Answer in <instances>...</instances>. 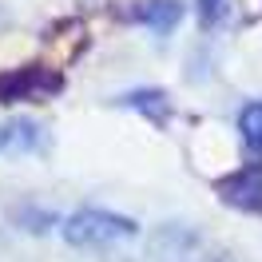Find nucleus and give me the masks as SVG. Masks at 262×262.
<instances>
[{
	"mask_svg": "<svg viewBox=\"0 0 262 262\" xmlns=\"http://www.w3.org/2000/svg\"><path fill=\"white\" fill-rule=\"evenodd\" d=\"M60 234L72 246H112V243H123V238H135L139 223L127 214L103 211V207H80L60 223Z\"/></svg>",
	"mask_w": 262,
	"mask_h": 262,
	"instance_id": "obj_1",
	"label": "nucleus"
},
{
	"mask_svg": "<svg viewBox=\"0 0 262 262\" xmlns=\"http://www.w3.org/2000/svg\"><path fill=\"white\" fill-rule=\"evenodd\" d=\"M214 191L227 199L230 207H238V211H262V159L250 167H238V171H230L227 179L214 183Z\"/></svg>",
	"mask_w": 262,
	"mask_h": 262,
	"instance_id": "obj_2",
	"label": "nucleus"
},
{
	"mask_svg": "<svg viewBox=\"0 0 262 262\" xmlns=\"http://www.w3.org/2000/svg\"><path fill=\"white\" fill-rule=\"evenodd\" d=\"M56 88H60V76H52L40 64H32V68L8 72L0 80V96L4 99H40V96H48V92H56Z\"/></svg>",
	"mask_w": 262,
	"mask_h": 262,
	"instance_id": "obj_3",
	"label": "nucleus"
},
{
	"mask_svg": "<svg viewBox=\"0 0 262 262\" xmlns=\"http://www.w3.org/2000/svg\"><path fill=\"white\" fill-rule=\"evenodd\" d=\"M44 147V127L32 119H8L0 123V155H36Z\"/></svg>",
	"mask_w": 262,
	"mask_h": 262,
	"instance_id": "obj_4",
	"label": "nucleus"
},
{
	"mask_svg": "<svg viewBox=\"0 0 262 262\" xmlns=\"http://www.w3.org/2000/svg\"><path fill=\"white\" fill-rule=\"evenodd\" d=\"M183 16V4L179 0H139L131 8V20H139L143 28H151L155 36H167Z\"/></svg>",
	"mask_w": 262,
	"mask_h": 262,
	"instance_id": "obj_5",
	"label": "nucleus"
},
{
	"mask_svg": "<svg viewBox=\"0 0 262 262\" xmlns=\"http://www.w3.org/2000/svg\"><path fill=\"white\" fill-rule=\"evenodd\" d=\"M119 103L143 112L147 119H159V123H163L167 112H171V96H167L163 88H135V92H127V96H119Z\"/></svg>",
	"mask_w": 262,
	"mask_h": 262,
	"instance_id": "obj_6",
	"label": "nucleus"
},
{
	"mask_svg": "<svg viewBox=\"0 0 262 262\" xmlns=\"http://www.w3.org/2000/svg\"><path fill=\"white\" fill-rule=\"evenodd\" d=\"M238 135L254 155H262V99H250L238 112Z\"/></svg>",
	"mask_w": 262,
	"mask_h": 262,
	"instance_id": "obj_7",
	"label": "nucleus"
},
{
	"mask_svg": "<svg viewBox=\"0 0 262 262\" xmlns=\"http://www.w3.org/2000/svg\"><path fill=\"white\" fill-rule=\"evenodd\" d=\"M230 16V0H199V24L203 28H219Z\"/></svg>",
	"mask_w": 262,
	"mask_h": 262,
	"instance_id": "obj_8",
	"label": "nucleus"
}]
</instances>
